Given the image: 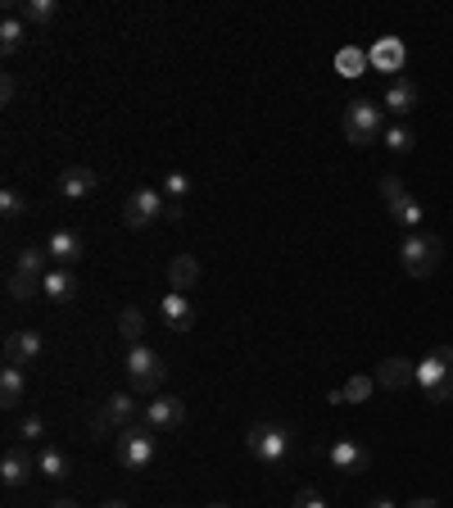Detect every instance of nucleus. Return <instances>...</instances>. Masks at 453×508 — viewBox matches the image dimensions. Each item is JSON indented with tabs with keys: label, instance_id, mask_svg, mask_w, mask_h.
Wrapping results in <instances>:
<instances>
[{
	"label": "nucleus",
	"instance_id": "obj_1",
	"mask_svg": "<svg viewBox=\"0 0 453 508\" xmlns=\"http://www.w3.org/2000/svg\"><path fill=\"white\" fill-rule=\"evenodd\" d=\"M114 459H118V468H127V472H145L150 463L159 459L155 431H150V426H127V431H118V435H114Z\"/></svg>",
	"mask_w": 453,
	"mask_h": 508
},
{
	"label": "nucleus",
	"instance_id": "obj_2",
	"mask_svg": "<svg viewBox=\"0 0 453 508\" xmlns=\"http://www.w3.org/2000/svg\"><path fill=\"white\" fill-rule=\"evenodd\" d=\"M245 450L254 454V463L281 468V463L290 459V431L277 426V422H254V426L245 431Z\"/></svg>",
	"mask_w": 453,
	"mask_h": 508
},
{
	"label": "nucleus",
	"instance_id": "obj_3",
	"mask_svg": "<svg viewBox=\"0 0 453 508\" xmlns=\"http://www.w3.org/2000/svg\"><path fill=\"white\" fill-rule=\"evenodd\" d=\"M444 259V241L435 232H408L404 245H399V263L408 277H431Z\"/></svg>",
	"mask_w": 453,
	"mask_h": 508
},
{
	"label": "nucleus",
	"instance_id": "obj_4",
	"mask_svg": "<svg viewBox=\"0 0 453 508\" xmlns=\"http://www.w3.org/2000/svg\"><path fill=\"white\" fill-rule=\"evenodd\" d=\"M417 386H422L435 404L453 400V345H440L435 354H426V358L417 363Z\"/></svg>",
	"mask_w": 453,
	"mask_h": 508
},
{
	"label": "nucleus",
	"instance_id": "obj_5",
	"mask_svg": "<svg viewBox=\"0 0 453 508\" xmlns=\"http://www.w3.org/2000/svg\"><path fill=\"white\" fill-rule=\"evenodd\" d=\"M127 377L141 395H159L164 377H168V363L159 349H150V345H132L127 349Z\"/></svg>",
	"mask_w": 453,
	"mask_h": 508
},
{
	"label": "nucleus",
	"instance_id": "obj_6",
	"mask_svg": "<svg viewBox=\"0 0 453 508\" xmlns=\"http://www.w3.org/2000/svg\"><path fill=\"white\" fill-rule=\"evenodd\" d=\"M345 136L354 145H372V141H381L386 136V109L376 105V100H354L345 109Z\"/></svg>",
	"mask_w": 453,
	"mask_h": 508
},
{
	"label": "nucleus",
	"instance_id": "obj_7",
	"mask_svg": "<svg viewBox=\"0 0 453 508\" xmlns=\"http://www.w3.org/2000/svg\"><path fill=\"white\" fill-rule=\"evenodd\" d=\"M159 218H168V195L155 191V186H141L127 195L123 204V223L136 232V228H150V223H159Z\"/></svg>",
	"mask_w": 453,
	"mask_h": 508
},
{
	"label": "nucleus",
	"instance_id": "obj_8",
	"mask_svg": "<svg viewBox=\"0 0 453 508\" xmlns=\"http://www.w3.org/2000/svg\"><path fill=\"white\" fill-rule=\"evenodd\" d=\"M127 426H136V400H132V395H109V400L100 404V413L91 418V431H96V435H118V431H127Z\"/></svg>",
	"mask_w": 453,
	"mask_h": 508
},
{
	"label": "nucleus",
	"instance_id": "obj_9",
	"mask_svg": "<svg viewBox=\"0 0 453 508\" xmlns=\"http://www.w3.org/2000/svg\"><path fill=\"white\" fill-rule=\"evenodd\" d=\"M186 422V404L177 400V395H150L145 400V413H141V426H150V431H173V426H182Z\"/></svg>",
	"mask_w": 453,
	"mask_h": 508
},
{
	"label": "nucleus",
	"instance_id": "obj_10",
	"mask_svg": "<svg viewBox=\"0 0 453 508\" xmlns=\"http://www.w3.org/2000/svg\"><path fill=\"white\" fill-rule=\"evenodd\" d=\"M46 254H50V263L55 268H73L82 254H87V241L73 232V228H59V232H50V241H46Z\"/></svg>",
	"mask_w": 453,
	"mask_h": 508
},
{
	"label": "nucleus",
	"instance_id": "obj_11",
	"mask_svg": "<svg viewBox=\"0 0 453 508\" xmlns=\"http://www.w3.org/2000/svg\"><path fill=\"white\" fill-rule=\"evenodd\" d=\"M32 472H37V459L28 454V445H10L5 459H0V481H5L10 490H23Z\"/></svg>",
	"mask_w": 453,
	"mask_h": 508
},
{
	"label": "nucleus",
	"instance_id": "obj_12",
	"mask_svg": "<svg viewBox=\"0 0 453 508\" xmlns=\"http://www.w3.org/2000/svg\"><path fill=\"white\" fill-rule=\"evenodd\" d=\"M41 349H46V340H41L37 327H28V331H10V336H5V363H19V368L37 363Z\"/></svg>",
	"mask_w": 453,
	"mask_h": 508
},
{
	"label": "nucleus",
	"instance_id": "obj_13",
	"mask_svg": "<svg viewBox=\"0 0 453 508\" xmlns=\"http://www.w3.org/2000/svg\"><path fill=\"white\" fill-rule=\"evenodd\" d=\"M372 377H376V386H386V391H404V386L417 382V363L390 354L386 363H376V373H372Z\"/></svg>",
	"mask_w": 453,
	"mask_h": 508
},
{
	"label": "nucleus",
	"instance_id": "obj_14",
	"mask_svg": "<svg viewBox=\"0 0 453 508\" xmlns=\"http://www.w3.org/2000/svg\"><path fill=\"white\" fill-rule=\"evenodd\" d=\"M417 105H422V87H417L413 78H390V87H386V109L399 114V118H408Z\"/></svg>",
	"mask_w": 453,
	"mask_h": 508
},
{
	"label": "nucleus",
	"instance_id": "obj_15",
	"mask_svg": "<svg viewBox=\"0 0 453 508\" xmlns=\"http://www.w3.org/2000/svg\"><path fill=\"white\" fill-rule=\"evenodd\" d=\"M327 463L336 468V472H367V463H372V454L358 445V441H336L331 450H327Z\"/></svg>",
	"mask_w": 453,
	"mask_h": 508
},
{
	"label": "nucleus",
	"instance_id": "obj_16",
	"mask_svg": "<svg viewBox=\"0 0 453 508\" xmlns=\"http://www.w3.org/2000/svg\"><path fill=\"white\" fill-rule=\"evenodd\" d=\"M404 59H408V50H404V41L399 37H381L372 50H367V64L376 68V73H399L404 68Z\"/></svg>",
	"mask_w": 453,
	"mask_h": 508
},
{
	"label": "nucleus",
	"instance_id": "obj_17",
	"mask_svg": "<svg viewBox=\"0 0 453 508\" xmlns=\"http://www.w3.org/2000/svg\"><path fill=\"white\" fill-rule=\"evenodd\" d=\"M159 314H164V323H168L173 331H191V327H195V305H191V296H182V290H168L164 305H159Z\"/></svg>",
	"mask_w": 453,
	"mask_h": 508
},
{
	"label": "nucleus",
	"instance_id": "obj_18",
	"mask_svg": "<svg viewBox=\"0 0 453 508\" xmlns=\"http://www.w3.org/2000/svg\"><path fill=\"white\" fill-rule=\"evenodd\" d=\"M96 186H100V177H96L91 168H82V164L59 173V195H64V200H87Z\"/></svg>",
	"mask_w": 453,
	"mask_h": 508
},
{
	"label": "nucleus",
	"instance_id": "obj_19",
	"mask_svg": "<svg viewBox=\"0 0 453 508\" xmlns=\"http://www.w3.org/2000/svg\"><path fill=\"white\" fill-rule=\"evenodd\" d=\"M41 290H46L55 305H68L73 296H78V277H73V268H50L46 281H41Z\"/></svg>",
	"mask_w": 453,
	"mask_h": 508
},
{
	"label": "nucleus",
	"instance_id": "obj_20",
	"mask_svg": "<svg viewBox=\"0 0 453 508\" xmlns=\"http://www.w3.org/2000/svg\"><path fill=\"white\" fill-rule=\"evenodd\" d=\"M23 37H28V23L19 19V0H10V5H5V23H0V50L14 55L23 46Z\"/></svg>",
	"mask_w": 453,
	"mask_h": 508
},
{
	"label": "nucleus",
	"instance_id": "obj_21",
	"mask_svg": "<svg viewBox=\"0 0 453 508\" xmlns=\"http://www.w3.org/2000/svg\"><path fill=\"white\" fill-rule=\"evenodd\" d=\"M23 391H28V377L19 363H5V373H0V404L5 409H19L23 404Z\"/></svg>",
	"mask_w": 453,
	"mask_h": 508
},
{
	"label": "nucleus",
	"instance_id": "obj_22",
	"mask_svg": "<svg viewBox=\"0 0 453 508\" xmlns=\"http://www.w3.org/2000/svg\"><path fill=\"white\" fill-rule=\"evenodd\" d=\"M195 281H200V259H195V254H177V259L168 263V286L186 296Z\"/></svg>",
	"mask_w": 453,
	"mask_h": 508
},
{
	"label": "nucleus",
	"instance_id": "obj_23",
	"mask_svg": "<svg viewBox=\"0 0 453 508\" xmlns=\"http://www.w3.org/2000/svg\"><path fill=\"white\" fill-rule=\"evenodd\" d=\"M50 268H55V263H50L46 245H41V250H19V259H14V272H19V277H32V281H46Z\"/></svg>",
	"mask_w": 453,
	"mask_h": 508
},
{
	"label": "nucleus",
	"instance_id": "obj_24",
	"mask_svg": "<svg viewBox=\"0 0 453 508\" xmlns=\"http://www.w3.org/2000/svg\"><path fill=\"white\" fill-rule=\"evenodd\" d=\"M55 14H59L55 0H19V19H23V23H32V28H50V23H55Z\"/></svg>",
	"mask_w": 453,
	"mask_h": 508
},
{
	"label": "nucleus",
	"instance_id": "obj_25",
	"mask_svg": "<svg viewBox=\"0 0 453 508\" xmlns=\"http://www.w3.org/2000/svg\"><path fill=\"white\" fill-rule=\"evenodd\" d=\"M37 472H46L50 481H64V477H68V454L55 450V445H41V450H37Z\"/></svg>",
	"mask_w": 453,
	"mask_h": 508
},
{
	"label": "nucleus",
	"instance_id": "obj_26",
	"mask_svg": "<svg viewBox=\"0 0 453 508\" xmlns=\"http://www.w3.org/2000/svg\"><path fill=\"white\" fill-rule=\"evenodd\" d=\"M118 331H123V340H127V349H132V345H145V314L127 305V309L118 314Z\"/></svg>",
	"mask_w": 453,
	"mask_h": 508
},
{
	"label": "nucleus",
	"instance_id": "obj_27",
	"mask_svg": "<svg viewBox=\"0 0 453 508\" xmlns=\"http://www.w3.org/2000/svg\"><path fill=\"white\" fill-rule=\"evenodd\" d=\"M5 290H10V300H14V305H32V300L41 296V281H32V277H19V272H10Z\"/></svg>",
	"mask_w": 453,
	"mask_h": 508
},
{
	"label": "nucleus",
	"instance_id": "obj_28",
	"mask_svg": "<svg viewBox=\"0 0 453 508\" xmlns=\"http://www.w3.org/2000/svg\"><path fill=\"white\" fill-rule=\"evenodd\" d=\"M363 68H367V55L358 46H345L336 55V73H340V78H363Z\"/></svg>",
	"mask_w": 453,
	"mask_h": 508
},
{
	"label": "nucleus",
	"instance_id": "obj_29",
	"mask_svg": "<svg viewBox=\"0 0 453 508\" xmlns=\"http://www.w3.org/2000/svg\"><path fill=\"white\" fill-rule=\"evenodd\" d=\"M381 141L390 145V151H395V155H408V151H413V145H417V132H413L408 123H390Z\"/></svg>",
	"mask_w": 453,
	"mask_h": 508
},
{
	"label": "nucleus",
	"instance_id": "obj_30",
	"mask_svg": "<svg viewBox=\"0 0 453 508\" xmlns=\"http://www.w3.org/2000/svg\"><path fill=\"white\" fill-rule=\"evenodd\" d=\"M164 195L173 200V218H177V213H182L177 204L191 195V177H186V173H168V177H164Z\"/></svg>",
	"mask_w": 453,
	"mask_h": 508
},
{
	"label": "nucleus",
	"instance_id": "obj_31",
	"mask_svg": "<svg viewBox=\"0 0 453 508\" xmlns=\"http://www.w3.org/2000/svg\"><path fill=\"white\" fill-rule=\"evenodd\" d=\"M23 209H28V195H23L19 186H5V191H0V213H5V223H14Z\"/></svg>",
	"mask_w": 453,
	"mask_h": 508
},
{
	"label": "nucleus",
	"instance_id": "obj_32",
	"mask_svg": "<svg viewBox=\"0 0 453 508\" xmlns=\"http://www.w3.org/2000/svg\"><path fill=\"white\" fill-rule=\"evenodd\" d=\"M390 218H395V223H399V228H408V232H417V228H422V204H417V200L408 195V200H404L399 209H390Z\"/></svg>",
	"mask_w": 453,
	"mask_h": 508
},
{
	"label": "nucleus",
	"instance_id": "obj_33",
	"mask_svg": "<svg viewBox=\"0 0 453 508\" xmlns=\"http://www.w3.org/2000/svg\"><path fill=\"white\" fill-rule=\"evenodd\" d=\"M14 435H19L23 445L41 441V435H46V418H41V413H28V418H19V431H14Z\"/></svg>",
	"mask_w": 453,
	"mask_h": 508
},
{
	"label": "nucleus",
	"instance_id": "obj_34",
	"mask_svg": "<svg viewBox=\"0 0 453 508\" xmlns=\"http://www.w3.org/2000/svg\"><path fill=\"white\" fill-rule=\"evenodd\" d=\"M372 386H376V377H349V382L340 386V395H345V404H363V400L372 395Z\"/></svg>",
	"mask_w": 453,
	"mask_h": 508
},
{
	"label": "nucleus",
	"instance_id": "obj_35",
	"mask_svg": "<svg viewBox=\"0 0 453 508\" xmlns=\"http://www.w3.org/2000/svg\"><path fill=\"white\" fill-rule=\"evenodd\" d=\"M381 200H386L390 209H399V204L408 200V186H404V177H381Z\"/></svg>",
	"mask_w": 453,
	"mask_h": 508
},
{
	"label": "nucleus",
	"instance_id": "obj_36",
	"mask_svg": "<svg viewBox=\"0 0 453 508\" xmlns=\"http://www.w3.org/2000/svg\"><path fill=\"white\" fill-rule=\"evenodd\" d=\"M295 508H327V499H322L318 490H299V495H295Z\"/></svg>",
	"mask_w": 453,
	"mask_h": 508
},
{
	"label": "nucleus",
	"instance_id": "obj_37",
	"mask_svg": "<svg viewBox=\"0 0 453 508\" xmlns=\"http://www.w3.org/2000/svg\"><path fill=\"white\" fill-rule=\"evenodd\" d=\"M408 508H440V499H413Z\"/></svg>",
	"mask_w": 453,
	"mask_h": 508
},
{
	"label": "nucleus",
	"instance_id": "obj_38",
	"mask_svg": "<svg viewBox=\"0 0 453 508\" xmlns=\"http://www.w3.org/2000/svg\"><path fill=\"white\" fill-rule=\"evenodd\" d=\"M367 508H399V504H395V499H372Z\"/></svg>",
	"mask_w": 453,
	"mask_h": 508
},
{
	"label": "nucleus",
	"instance_id": "obj_39",
	"mask_svg": "<svg viewBox=\"0 0 453 508\" xmlns=\"http://www.w3.org/2000/svg\"><path fill=\"white\" fill-rule=\"evenodd\" d=\"M50 508H78V504H73V499H55Z\"/></svg>",
	"mask_w": 453,
	"mask_h": 508
},
{
	"label": "nucleus",
	"instance_id": "obj_40",
	"mask_svg": "<svg viewBox=\"0 0 453 508\" xmlns=\"http://www.w3.org/2000/svg\"><path fill=\"white\" fill-rule=\"evenodd\" d=\"M105 508H127V504H123V499H114V504H105Z\"/></svg>",
	"mask_w": 453,
	"mask_h": 508
},
{
	"label": "nucleus",
	"instance_id": "obj_41",
	"mask_svg": "<svg viewBox=\"0 0 453 508\" xmlns=\"http://www.w3.org/2000/svg\"><path fill=\"white\" fill-rule=\"evenodd\" d=\"M209 508H232V504H209Z\"/></svg>",
	"mask_w": 453,
	"mask_h": 508
},
{
	"label": "nucleus",
	"instance_id": "obj_42",
	"mask_svg": "<svg viewBox=\"0 0 453 508\" xmlns=\"http://www.w3.org/2000/svg\"><path fill=\"white\" fill-rule=\"evenodd\" d=\"M168 508H177V504H168Z\"/></svg>",
	"mask_w": 453,
	"mask_h": 508
}]
</instances>
